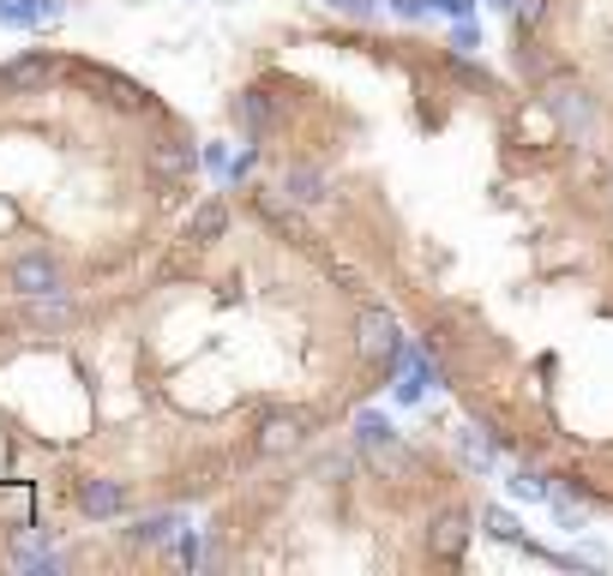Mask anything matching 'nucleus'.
<instances>
[{
	"instance_id": "a211bd4d",
	"label": "nucleus",
	"mask_w": 613,
	"mask_h": 576,
	"mask_svg": "<svg viewBox=\"0 0 613 576\" xmlns=\"http://www.w3.org/2000/svg\"><path fill=\"white\" fill-rule=\"evenodd\" d=\"M181 534V517H145L133 529V541H145V546H157V541H175Z\"/></svg>"
},
{
	"instance_id": "b1692460",
	"label": "nucleus",
	"mask_w": 613,
	"mask_h": 576,
	"mask_svg": "<svg viewBox=\"0 0 613 576\" xmlns=\"http://www.w3.org/2000/svg\"><path fill=\"white\" fill-rule=\"evenodd\" d=\"M433 12H445V19H469V12H476V0H433Z\"/></svg>"
},
{
	"instance_id": "2eb2a0df",
	"label": "nucleus",
	"mask_w": 613,
	"mask_h": 576,
	"mask_svg": "<svg viewBox=\"0 0 613 576\" xmlns=\"http://www.w3.org/2000/svg\"><path fill=\"white\" fill-rule=\"evenodd\" d=\"M457 451H464V463L476 468V475H493V444L481 439V432H457Z\"/></svg>"
},
{
	"instance_id": "6ab92c4d",
	"label": "nucleus",
	"mask_w": 613,
	"mask_h": 576,
	"mask_svg": "<svg viewBox=\"0 0 613 576\" xmlns=\"http://www.w3.org/2000/svg\"><path fill=\"white\" fill-rule=\"evenodd\" d=\"M511 493H517V498H542V505H547L554 486H547V475H530V468H523V475H511Z\"/></svg>"
},
{
	"instance_id": "393cba45",
	"label": "nucleus",
	"mask_w": 613,
	"mask_h": 576,
	"mask_svg": "<svg viewBox=\"0 0 613 576\" xmlns=\"http://www.w3.org/2000/svg\"><path fill=\"white\" fill-rule=\"evenodd\" d=\"M204 169L223 174V169H235V162H229V150H223V145H211V150H204Z\"/></svg>"
},
{
	"instance_id": "20e7f679",
	"label": "nucleus",
	"mask_w": 613,
	"mask_h": 576,
	"mask_svg": "<svg viewBox=\"0 0 613 576\" xmlns=\"http://www.w3.org/2000/svg\"><path fill=\"white\" fill-rule=\"evenodd\" d=\"M355 342H361V354H367V361L391 366V361H398V349H403L398 318H391L386 306H361V313H355Z\"/></svg>"
},
{
	"instance_id": "412c9836",
	"label": "nucleus",
	"mask_w": 613,
	"mask_h": 576,
	"mask_svg": "<svg viewBox=\"0 0 613 576\" xmlns=\"http://www.w3.org/2000/svg\"><path fill=\"white\" fill-rule=\"evenodd\" d=\"M481 43V31H476V24H469V19H457V31H452V48H457V55H469V48H476Z\"/></svg>"
},
{
	"instance_id": "f03ea898",
	"label": "nucleus",
	"mask_w": 613,
	"mask_h": 576,
	"mask_svg": "<svg viewBox=\"0 0 613 576\" xmlns=\"http://www.w3.org/2000/svg\"><path fill=\"white\" fill-rule=\"evenodd\" d=\"M7 283L24 294V301H48V294H67V264L55 252H19L7 264Z\"/></svg>"
},
{
	"instance_id": "4be33fe9",
	"label": "nucleus",
	"mask_w": 613,
	"mask_h": 576,
	"mask_svg": "<svg viewBox=\"0 0 613 576\" xmlns=\"http://www.w3.org/2000/svg\"><path fill=\"white\" fill-rule=\"evenodd\" d=\"M542 19H547V0H523V7H517V24H523V31H535Z\"/></svg>"
},
{
	"instance_id": "6e6552de",
	"label": "nucleus",
	"mask_w": 613,
	"mask_h": 576,
	"mask_svg": "<svg viewBox=\"0 0 613 576\" xmlns=\"http://www.w3.org/2000/svg\"><path fill=\"white\" fill-rule=\"evenodd\" d=\"M301 432H306V415H296V408H277V415L259 420V451L265 456H283V451H296V444H301Z\"/></svg>"
},
{
	"instance_id": "9d476101",
	"label": "nucleus",
	"mask_w": 613,
	"mask_h": 576,
	"mask_svg": "<svg viewBox=\"0 0 613 576\" xmlns=\"http://www.w3.org/2000/svg\"><path fill=\"white\" fill-rule=\"evenodd\" d=\"M60 12H67V0H0V24H12V31H43Z\"/></svg>"
},
{
	"instance_id": "7ed1b4c3",
	"label": "nucleus",
	"mask_w": 613,
	"mask_h": 576,
	"mask_svg": "<svg viewBox=\"0 0 613 576\" xmlns=\"http://www.w3.org/2000/svg\"><path fill=\"white\" fill-rule=\"evenodd\" d=\"M67 79H79L85 91L97 102H109V109H151L145 84H133L126 72H109V67H91V60H79V67H67Z\"/></svg>"
},
{
	"instance_id": "39448f33",
	"label": "nucleus",
	"mask_w": 613,
	"mask_h": 576,
	"mask_svg": "<svg viewBox=\"0 0 613 576\" xmlns=\"http://www.w3.org/2000/svg\"><path fill=\"white\" fill-rule=\"evenodd\" d=\"M469 534H476V517H469L464 505H445L439 517L427 522V553L439 558V565H457L464 546H469Z\"/></svg>"
},
{
	"instance_id": "f8f14e48",
	"label": "nucleus",
	"mask_w": 613,
	"mask_h": 576,
	"mask_svg": "<svg viewBox=\"0 0 613 576\" xmlns=\"http://www.w3.org/2000/svg\"><path fill=\"white\" fill-rule=\"evenodd\" d=\"M223 228H229V204H223V199H204L199 211H193V223H187L181 240H193V247H211Z\"/></svg>"
},
{
	"instance_id": "f257e3e1",
	"label": "nucleus",
	"mask_w": 613,
	"mask_h": 576,
	"mask_svg": "<svg viewBox=\"0 0 613 576\" xmlns=\"http://www.w3.org/2000/svg\"><path fill=\"white\" fill-rule=\"evenodd\" d=\"M542 109L554 114V121L566 126L571 138H590V133H595V121H602V102H595L590 91H583L578 79H559V72H554V79H547V91H542Z\"/></svg>"
},
{
	"instance_id": "ddd939ff",
	"label": "nucleus",
	"mask_w": 613,
	"mask_h": 576,
	"mask_svg": "<svg viewBox=\"0 0 613 576\" xmlns=\"http://www.w3.org/2000/svg\"><path fill=\"white\" fill-rule=\"evenodd\" d=\"M391 444H398V432H391L386 415H361V420H355V451H361V456H379V451H391Z\"/></svg>"
},
{
	"instance_id": "f3484780",
	"label": "nucleus",
	"mask_w": 613,
	"mask_h": 576,
	"mask_svg": "<svg viewBox=\"0 0 613 576\" xmlns=\"http://www.w3.org/2000/svg\"><path fill=\"white\" fill-rule=\"evenodd\" d=\"M241 121H247L253 133H265V126L277 121V102L265 97V91H247V97H241Z\"/></svg>"
},
{
	"instance_id": "dca6fc26",
	"label": "nucleus",
	"mask_w": 613,
	"mask_h": 576,
	"mask_svg": "<svg viewBox=\"0 0 613 576\" xmlns=\"http://www.w3.org/2000/svg\"><path fill=\"white\" fill-rule=\"evenodd\" d=\"M289 199H296V204H319V199H325V174H319V169H289Z\"/></svg>"
},
{
	"instance_id": "aec40b11",
	"label": "nucleus",
	"mask_w": 613,
	"mask_h": 576,
	"mask_svg": "<svg viewBox=\"0 0 613 576\" xmlns=\"http://www.w3.org/2000/svg\"><path fill=\"white\" fill-rule=\"evenodd\" d=\"M331 7H337L343 19H361V24H374V19H379V0H331Z\"/></svg>"
},
{
	"instance_id": "a878e982",
	"label": "nucleus",
	"mask_w": 613,
	"mask_h": 576,
	"mask_svg": "<svg viewBox=\"0 0 613 576\" xmlns=\"http://www.w3.org/2000/svg\"><path fill=\"white\" fill-rule=\"evenodd\" d=\"M488 7H500V12H517V7H523V0H488Z\"/></svg>"
},
{
	"instance_id": "4468645a",
	"label": "nucleus",
	"mask_w": 613,
	"mask_h": 576,
	"mask_svg": "<svg viewBox=\"0 0 613 576\" xmlns=\"http://www.w3.org/2000/svg\"><path fill=\"white\" fill-rule=\"evenodd\" d=\"M481 529H488L493 541H511V546H523V522L511 517V510H500V505H488V510H481Z\"/></svg>"
},
{
	"instance_id": "0eeeda50",
	"label": "nucleus",
	"mask_w": 613,
	"mask_h": 576,
	"mask_svg": "<svg viewBox=\"0 0 613 576\" xmlns=\"http://www.w3.org/2000/svg\"><path fill=\"white\" fill-rule=\"evenodd\" d=\"M60 72H67V67H60L55 55H19V60L0 67V84H7V91H48Z\"/></svg>"
},
{
	"instance_id": "1a4fd4ad",
	"label": "nucleus",
	"mask_w": 613,
	"mask_h": 576,
	"mask_svg": "<svg viewBox=\"0 0 613 576\" xmlns=\"http://www.w3.org/2000/svg\"><path fill=\"white\" fill-rule=\"evenodd\" d=\"M79 510H85L91 522L121 517V510H126V486H121V481H102V475H91V481L79 486Z\"/></svg>"
},
{
	"instance_id": "423d86ee",
	"label": "nucleus",
	"mask_w": 613,
	"mask_h": 576,
	"mask_svg": "<svg viewBox=\"0 0 613 576\" xmlns=\"http://www.w3.org/2000/svg\"><path fill=\"white\" fill-rule=\"evenodd\" d=\"M253 216H259V223H271L277 235L289 240V247H313V223H306V216L296 211V204H283L277 199V192H253Z\"/></svg>"
},
{
	"instance_id": "5701e85b",
	"label": "nucleus",
	"mask_w": 613,
	"mask_h": 576,
	"mask_svg": "<svg viewBox=\"0 0 613 576\" xmlns=\"http://www.w3.org/2000/svg\"><path fill=\"white\" fill-rule=\"evenodd\" d=\"M391 12H403V19H427L433 12V0H386Z\"/></svg>"
},
{
	"instance_id": "9b49d317",
	"label": "nucleus",
	"mask_w": 613,
	"mask_h": 576,
	"mask_svg": "<svg viewBox=\"0 0 613 576\" xmlns=\"http://www.w3.org/2000/svg\"><path fill=\"white\" fill-rule=\"evenodd\" d=\"M193 145H187V138H163V145H151V169L157 174H169V181H187V174H193Z\"/></svg>"
}]
</instances>
